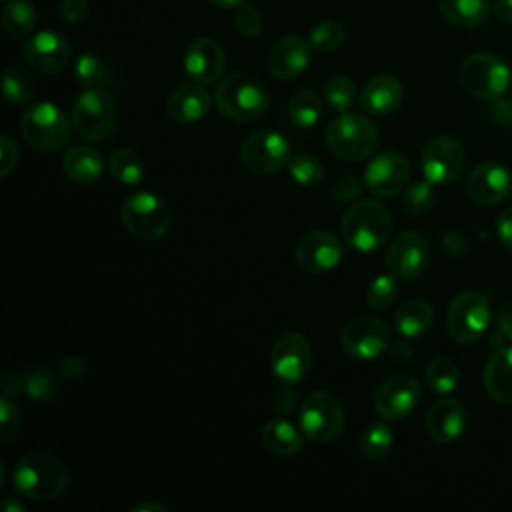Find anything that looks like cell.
Instances as JSON below:
<instances>
[{"instance_id":"obj_1","label":"cell","mask_w":512,"mask_h":512,"mask_svg":"<svg viewBox=\"0 0 512 512\" xmlns=\"http://www.w3.org/2000/svg\"><path fill=\"white\" fill-rule=\"evenodd\" d=\"M12 484L18 494L46 502L58 498L66 490L68 470L54 454L34 450L16 462L12 470Z\"/></svg>"},{"instance_id":"obj_2","label":"cell","mask_w":512,"mask_h":512,"mask_svg":"<svg viewBox=\"0 0 512 512\" xmlns=\"http://www.w3.org/2000/svg\"><path fill=\"white\" fill-rule=\"evenodd\" d=\"M392 226L394 220L390 210L374 198H364L344 212L340 234L350 248L358 252H374L390 238Z\"/></svg>"},{"instance_id":"obj_3","label":"cell","mask_w":512,"mask_h":512,"mask_svg":"<svg viewBox=\"0 0 512 512\" xmlns=\"http://www.w3.org/2000/svg\"><path fill=\"white\" fill-rule=\"evenodd\" d=\"M214 102L226 118L236 122H252L266 112L268 90L258 78L246 72H234L216 84Z\"/></svg>"},{"instance_id":"obj_4","label":"cell","mask_w":512,"mask_h":512,"mask_svg":"<svg viewBox=\"0 0 512 512\" xmlns=\"http://www.w3.org/2000/svg\"><path fill=\"white\" fill-rule=\"evenodd\" d=\"M122 224L136 240L156 242L172 228L170 206L150 190L130 192L122 202Z\"/></svg>"},{"instance_id":"obj_5","label":"cell","mask_w":512,"mask_h":512,"mask_svg":"<svg viewBox=\"0 0 512 512\" xmlns=\"http://www.w3.org/2000/svg\"><path fill=\"white\" fill-rule=\"evenodd\" d=\"M326 148L342 160H362L370 156L380 142L378 128L358 112H340L326 128Z\"/></svg>"},{"instance_id":"obj_6","label":"cell","mask_w":512,"mask_h":512,"mask_svg":"<svg viewBox=\"0 0 512 512\" xmlns=\"http://www.w3.org/2000/svg\"><path fill=\"white\" fill-rule=\"evenodd\" d=\"M118 124V104L106 88H86L72 106V128L84 140L108 138Z\"/></svg>"},{"instance_id":"obj_7","label":"cell","mask_w":512,"mask_h":512,"mask_svg":"<svg viewBox=\"0 0 512 512\" xmlns=\"http://www.w3.org/2000/svg\"><path fill=\"white\" fill-rule=\"evenodd\" d=\"M344 408L328 390L310 392L298 410V424L304 438L312 444H326L340 436L344 428Z\"/></svg>"},{"instance_id":"obj_8","label":"cell","mask_w":512,"mask_h":512,"mask_svg":"<svg viewBox=\"0 0 512 512\" xmlns=\"http://www.w3.org/2000/svg\"><path fill=\"white\" fill-rule=\"evenodd\" d=\"M22 138L36 150L54 152L68 144L70 122L52 102H36L28 106L20 118Z\"/></svg>"},{"instance_id":"obj_9","label":"cell","mask_w":512,"mask_h":512,"mask_svg":"<svg viewBox=\"0 0 512 512\" xmlns=\"http://www.w3.org/2000/svg\"><path fill=\"white\" fill-rule=\"evenodd\" d=\"M512 80L506 62L490 52H474L460 66L462 88L480 100H494L502 96Z\"/></svg>"},{"instance_id":"obj_10","label":"cell","mask_w":512,"mask_h":512,"mask_svg":"<svg viewBox=\"0 0 512 512\" xmlns=\"http://www.w3.org/2000/svg\"><path fill=\"white\" fill-rule=\"evenodd\" d=\"M392 342L390 326L378 316L360 314L348 320L340 332V346L354 360H374Z\"/></svg>"},{"instance_id":"obj_11","label":"cell","mask_w":512,"mask_h":512,"mask_svg":"<svg viewBox=\"0 0 512 512\" xmlns=\"http://www.w3.org/2000/svg\"><path fill=\"white\" fill-rule=\"evenodd\" d=\"M490 324V304L480 292H460L452 298L446 312V326L454 340L462 344L476 342Z\"/></svg>"},{"instance_id":"obj_12","label":"cell","mask_w":512,"mask_h":512,"mask_svg":"<svg viewBox=\"0 0 512 512\" xmlns=\"http://www.w3.org/2000/svg\"><path fill=\"white\" fill-rule=\"evenodd\" d=\"M240 160L252 174L268 176L288 164L290 144L280 132L258 130L244 138L240 146Z\"/></svg>"},{"instance_id":"obj_13","label":"cell","mask_w":512,"mask_h":512,"mask_svg":"<svg viewBox=\"0 0 512 512\" xmlns=\"http://www.w3.org/2000/svg\"><path fill=\"white\" fill-rule=\"evenodd\" d=\"M312 346L298 332L282 334L270 348L268 366L280 384H298L310 370Z\"/></svg>"},{"instance_id":"obj_14","label":"cell","mask_w":512,"mask_h":512,"mask_svg":"<svg viewBox=\"0 0 512 512\" xmlns=\"http://www.w3.org/2000/svg\"><path fill=\"white\" fill-rule=\"evenodd\" d=\"M430 264V246L426 238L414 230H404L394 236L386 252L388 272L398 280L420 278Z\"/></svg>"},{"instance_id":"obj_15","label":"cell","mask_w":512,"mask_h":512,"mask_svg":"<svg viewBox=\"0 0 512 512\" xmlns=\"http://www.w3.org/2000/svg\"><path fill=\"white\" fill-rule=\"evenodd\" d=\"M464 160L466 156L458 140L450 136H436L422 148L420 168L426 180L444 186L460 176Z\"/></svg>"},{"instance_id":"obj_16","label":"cell","mask_w":512,"mask_h":512,"mask_svg":"<svg viewBox=\"0 0 512 512\" xmlns=\"http://www.w3.org/2000/svg\"><path fill=\"white\" fill-rule=\"evenodd\" d=\"M410 172L412 166L404 154L386 150L368 162L364 170V184L374 196L392 198L406 188Z\"/></svg>"},{"instance_id":"obj_17","label":"cell","mask_w":512,"mask_h":512,"mask_svg":"<svg viewBox=\"0 0 512 512\" xmlns=\"http://www.w3.org/2000/svg\"><path fill=\"white\" fill-rule=\"evenodd\" d=\"M420 400V384L408 374L386 378L374 392V408L384 420L406 418Z\"/></svg>"},{"instance_id":"obj_18","label":"cell","mask_w":512,"mask_h":512,"mask_svg":"<svg viewBox=\"0 0 512 512\" xmlns=\"http://www.w3.org/2000/svg\"><path fill=\"white\" fill-rule=\"evenodd\" d=\"M296 260L310 274L330 272L342 260V244L328 230H310L296 244Z\"/></svg>"},{"instance_id":"obj_19","label":"cell","mask_w":512,"mask_h":512,"mask_svg":"<svg viewBox=\"0 0 512 512\" xmlns=\"http://www.w3.org/2000/svg\"><path fill=\"white\" fill-rule=\"evenodd\" d=\"M512 176L510 170L500 162H482L478 164L468 180H466V194L472 202L480 206H496L506 200L510 192Z\"/></svg>"},{"instance_id":"obj_20","label":"cell","mask_w":512,"mask_h":512,"mask_svg":"<svg viewBox=\"0 0 512 512\" xmlns=\"http://www.w3.org/2000/svg\"><path fill=\"white\" fill-rule=\"evenodd\" d=\"M312 46L296 34L280 38L268 54V72L278 80L298 78L310 64Z\"/></svg>"},{"instance_id":"obj_21","label":"cell","mask_w":512,"mask_h":512,"mask_svg":"<svg viewBox=\"0 0 512 512\" xmlns=\"http://www.w3.org/2000/svg\"><path fill=\"white\" fill-rule=\"evenodd\" d=\"M226 66L224 48L212 38H196L184 54V70L198 84L216 82Z\"/></svg>"},{"instance_id":"obj_22","label":"cell","mask_w":512,"mask_h":512,"mask_svg":"<svg viewBox=\"0 0 512 512\" xmlns=\"http://www.w3.org/2000/svg\"><path fill=\"white\" fill-rule=\"evenodd\" d=\"M26 62L40 74H56L70 60V46L64 36L52 30L34 34L24 48Z\"/></svg>"},{"instance_id":"obj_23","label":"cell","mask_w":512,"mask_h":512,"mask_svg":"<svg viewBox=\"0 0 512 512\" xmlns=\"http://www.w3.org/2000/svg\"><path fill=\"white\" fill-rule=\"evenodd\" d=\"M426 432L440 444L454 442L466 430V410L454 398L436 400L424 418Z\"/></svg>"},{"instance_id":"obj_24","label":"cell","mask_w":512,"mask_h":512,"mask_svg":"<svg viewBox=\"0 0 512 512\" xmlns=\"http://www.w3.org/2000/svg\"><path fill=\"white\" fill-rule=\"evenodd\" d=\"M404 98V88L398 78L390 74H378L370 78L362 92H360V104L368 114L384 116L394 112Z\"/></svg>"},{"instance_id":"obj_25","label":"cell","mask_w":512,"mask_h":512,"mask_svg":"<svg viewBox=\"0 0 512 512\" xmlns=\"http://www.w3.org/2000/svg\"><path fill=\"white\" fill-rule=\"evenodd\" d=\"M208 110H210V96L198 82L178 86L166 100L168 116L180 124L198 122L208 114Z\"/></svg>"},{"instance_id":"obj_26","label":"cell","mask_w":512,"mask_h":512,"mask_svg":"<svg viewBox=\"0 0 512 512\" xmlns=\"http://www.w3.org/2000/svg\"><path fill=\"white\" fill-rule=\"evenodd\" d=\"M484 390L498 404H512V346L492 352L484 366Z\"/></svg>"},{"instance_id":"obj_27","label":"cell","mask_w":512,"mask_h":512,"mask_svg":"<svg viewBox=\"0 0 512 512\" xmlns=\"http://www.w3.org/2000/svg\"><path fill=\"white\" fill-rule=\"evenodd\" d=\"M302 430L286 418H272L260 430L262 446L274 456H294L304 448Z\"/></svg>"},{"instance_id":"obj_28","label":"cell","mask_w":512,"mask_h":512,"mask_svg":"<svg viewBox=\"0 0 512 512\" xmlns=\"http://www.w3.org/2000/svg\"><path fill=\"white\" fill-rule=\"evenodd\" d=\"M64 174L76 184H92L104 172V158L92 146H72L62 158Z\"/></svg>"},{"instance_id":"obj_29","label":"cell","mask_w":512,"mask_h":512,"mask_svg":"<svg viewBox=\"0 0 512 512\" xmlns=\"http://www.w3.org/2000/svg\"><path fill=\"white\" fill-rule=\"evenodd\" d=\"M434 322L432 306L422 298L406 300L398 306L394 314V328L404 338H420L424 336Z\"/></svg>"},{"instance_id":"obj_30","label":"cell","mask_w":512,"mask_h":512,"mask_svg":"<svg viewBox=\"0 0 512 512\" xmlns=\"http://www.w3.org/2000/svg\"><path fill=\"white\" fill-rule=\"evenodd\" d=\"M442 16L458 28H478L490 16V0H438Z\"/></svg>"},{"instance_id":"obj_31","label":"cell","mask_w":512,"mask_h":512,"mask_svg":"<svg viewBox=\"0 0 512 512\" xmlns=\"http://www.w3.org/2000/svg\"><path fill=\"white\" fill-rule=\"evenodd\" d=\"M36 26V8L28 0H12L2 8V28L12 38H26Z\"/></svg>"},{"instance_id":"obj_32","label":"cell","mask_w":512,"mask_h":512,"mask_svg":"<svg viewBox=\"0 0 512 512\" xmlns=\"http://www.w3.org/2000/svg\"><path fill=\"white\" fill-rule=\"evenodd\" d=\"M322 114V100L312 88H300L288 102V116L298 128H312Z\"/></svg>"},{"instance_id":"obj_33","label":"cell","mask_w":512,"mask_h":512,"mask_svg":"<svg viewBox=\"0 0 512 512\" xmlns=\"http://www.w3.org/2000/svg\"><path fill=\"white\" fill-rule=\"evenodd\" d=\"M34 90H36L34 78L24 66H18V64L6 66L2 74V92L8 102L24 104L34 96Z\"/></svg>"},{"instance_id":"obj_34","label":"cell","mask_w":512,"mask_h":512,"mask_svg":"<svg viewBox=\"0 0 512 512\" xmlns=\"http://www.w3.org/2000/svg\"><path fill=\"white\" fill-rule=\"evenodd\" d=\"M108 170L120 184H138L144 176V164L132 148H116L108 158Z\"/></svg>"},{"instance_id":"obj_35","label":"cell","mask_w":512,"mask_h":512,"mask_svg":"<svg viewBox=\"0 0 512 512\" xmlns=\"http://www.w3.org/2000/svg\"><path fill=\"white\" fill-rule=\"evenodd\" d=\"M424 376H426V384L438 394H450L452 390L458 388V382H460V370L456 362H452L446 356L434 358L426 366Z\"/></svg>"},{"instance_id":"obj_36","label":"cell","mask_w":512,"mask_h":512,"mask_svg":"<svg viewBox=\"0 0 512 512\" xmlns=\"http://www.w3.org/2000/svg\"><path fill=\"white\" fill-rule=\"evenodd\" d=\"M392 442H394V436L390 426L384 422H372L360 438V452L366 460L376 462L390 452Z\"/></svg>"},{"instance_id":"obj_37","label":"cell","mask_w":512,"mask_h":512,"mask_svg":"<svg viewBox=\"0 0 512 512\" xmlns=\"http://www.w3.org/2000/svg\"><path fill=\"white\" fill-rule=\"evenodd\" d=\"M74 78L84 88H104L108 84V70L96 54L84 52L76 58Z\"/></svg>"},{"instance_id":"obj_38","label":"cell","mask_w":512,"mask_h":512,"mask_svg":"<svg viewBox=\"0 0 512 512\" xmlns=\"http://www.w3.org/2000/svg\"><path fill=\"white\" fill-rule=\"evenodd\" d=\"M286 168H288L290 178L300 186H314L324 176V166L314 154L290 156Z\"/></svg>"},{"instance_id":"obj_39","label":"cell","mask_w":512,"mask_h":512,"mask_svg":"<svg viewBox=\"0 0 512 512\" xmlns=\"http://www.w3.org/2000/svg\"><path fill=\"white\" fill-rule=\"evenodd\" d=\"M344 26L336 20H324L320 24H316L308 36V42L312 46V50L322 52V54H330L334 52L342 42H344Z\"/></svg>"},{"instance_id":"obj_40","label":"cell","mask_w":512,"mask_h":512,"mask_svg":"<svg viewBox=\"0 0 512 512\" xmlns=\"http://www.w3.org/2000/svg\"><path fill=\"white\" fill-rule=\"evenodd\" d=\"M434 202H436V194L430 180L412 182L402 196V208L412 216L426 214L434 206Z\"/></svg>"},{"instance_id":"obj_41","label":"cell","mask_w":512,"mask_h":512,"mask_svg":"<svg viewBox=\"0 0 512 512\" xmlns=\"http://www.w3.org/2000/svg\"><path fill=\"white\" fill-rule=\"evenodd\" d=\"M396 298H398V278L394 274L376 276L366 290V302L372 310H386L390 304L396 302Z\"/></svg>"},{"instance_id":"obj_42","label":"cell","mask_w":512,"mask_h":512,"mask_svg":"<svg viewBox=\"0 0 512 512\" xmlns=\"http://www.w3.org/2000/svg\"><path fill=\"white\" fill-rule=\"evenodd\" d=\"M324 98L332 110L346 112L356 100V86L348 76H332L324 86Z\"/></svg>"},{"instance_id":"obj_43","label":"cell","mask_w":512,"mask_h":512,"mask_svg":"<svg viewBox=\"0 0 512 512\" xmlns=\"http://www.w3.org/2000/svg\"><path fill=\"white\" fill-rule=\"evenodd\" d=\"M20 428V410L10 396L0 398V444H8Z\"/></svg>"},{"instance_id":"obj_44","label":"cell","mask_w":512,"mask_h":512,"mask_svg":"<svg viewBox=\"0 0 512 512\" xmlns=\"http://www.w3.org/2000/svg\"><path fill=\"white\" fill-rule=\"evenodd\" d=\"M24 390L36 402H44L54 392V380L46 370H34L24 378Z\"/></svg>"},{"instance_id":"obj_45","label":"cell","mask_w":512,"mask_h":512,"mask_svg":"<svg viewBox=\"0 0 512 512\" xmlns=\"http://www.w3.org/2000/svg\"><path fill=\"white\" fill-rule=\"evenodd\" d=\"M234 26L240 34L248 36V38H254L262 32V16L256 8L244 4L240 8H236V14H234Z\"/></svg>"},{"instance_id":"obj_46","label":"cell","mask_w":512,"mask_h":512,"mask_svg":"<svg viewBox=\"0 0 512 512\" xmlns=\"http://www.w3.org/2000/svg\"><path fill=\"white\" fill-rule=\"evenodd\" d=\"M490 344L494 348H502L506 344H512V304H506L500 308L496 316V326L490 338Z\"/></svg>"},{"instance_id":"obj_47","label":"cell","mask_w":512,"mask_h":512,"mask_svg":"<svg viewBox=\"0 0 512 512\" xmlns=\"http://www.w3.org/2000/svg\"><path fill=\"white\" fill-rule=\"evenodd\" d=\"M360 192H362V182L352 174H344L332 184V198L336 202H350L358 198Z\"/></svg>"},{"instance_id":"obj_48","label":"cell","mask_w":512,"mask_h":512,"mask_svg":"<svg viewBox=\"0 0 512 512\" xmlns=\"http://www.w3.org/2000/svg\"><path fill=\"white\" fill-rule=\"evenodd\" d=\"M296 394L290 388V384H280L276 386V390L272 392V408L280 414V416H288L294 412L296 408Z\"/></svg>"},{"instance_id":"obj_49","label":"cell","mask_w":512,"mask_h":512,"mask_svg":"<svg viewBox=\"0 0 512 512\" xmlns=\"http://www.w3.org/2000/svg\"><path fill=\"white\" fill-rule=\"evenodd\" d=\"M0 154H2V160H0V176L6 178L10 176V172L16 168L18 164V146L14 144V140L10 136H2L0 138Z\"/></svg>"},{"instance_id":"obj_50","label":"cell","mask_w":512,"mask_h":512,"mask_svg":"<svg viewBox=\"0 0 512 512\" xmlns=\"http://www.w3.org/2000/svg\"><path fill=\"white\" fill-rule=\"evenodd\" d=\"M490 116L498 126H504V128L512 126V98H506V96L494 98Z\"/></svg>"},{"instance_id":"obj_51","label":"cell","mask_w":512,"mask_h":512,"mask_svg":"<svg viewBox=\"0 0 512 512\" xmlns=\"http://www.w3.org/2000/svg\"><path fill=\"white\" fill-rule=\"evenodd\" d=\"M496 232H498L500 244H502L508 252H512V206H510V208H504V210L498 214Z\"/></svg>"},{"instance_id":"obj_52","label":"cell","mask_w":512,"mask_h":512,"mask_svg":"<svg viewBox=\"0 0 512 512\" xmlns=\"http://www.w3.org/2000/svg\"><path fill=\"white\" fill-rule=\"evenodd\" d=\"M22 390H24V378H20V376H16V374L4 376V380H2V394H4V396L14 398V396L20 394Z\"/></svg>"},{"instance_id":"obj_53","label":"cell","mask_w":512,"mask_h":512,"mask_svg":"<svg viewBox=\"0 0 512 512\" xmlns=\"http://www.w3.org/2000/svg\"><path fill=\"white\" fill-rule=\"evenodd\" d=\"M388 354L394 358V360H400V362H406L412 358V348L404 342V340H396V342H390L388 346Z\"/></svg>"},{"instance_id":"obj_54","label":"cell","mask_w":512,"mask_h":512,"mask_svg":"<svg viewBox=\"0 0 512 512\" xmlns=\"http://www.w3.org/2000/svg\"><path fill=\"white\" fill-rule=\"evenodd\" d=\"M494 12L500 20L512 24V0H498L494 6Z\"/></svg>"},{"instance_id":"obj_55","label":"cell","mask_w":512,"mask_h":512,"mask_svg":"<svg viewBox=\"0 0 512 512\" xmlns=\"http://www.w3.org/2000/svg\"><path fill=\"white\" fill-rule=\"evenodd\" d=\"M130 512H168V508L160 502H154V500H146V502H140L138 506H134Z\"/></svg>"},{"instance_id":"obj_56","label":"cell","mask_w":512,"mask_h":512,"mask_svg":"<svg viewBox=\"0 0 512 512\" xmlns=\"http://www.w3.org/2000/svg\"><path fill=\"white\" fill-rule=\"evenodd\" d=\"M2 510L4 512H24V506H22V502L16 500V496H6L2 500Z\"/></svg>"},{"instance_id":"obj_57","label":"cell","mask_w":512,"mask_h":512,"mask_svg":"<svg viewBox=\"0 0 512 512\" xmlns=\"http://www.w3.org/2000/svg\"><path fill=\"white\" fill-rule=\"evenodd\" d=\"M214 6L218 8H240L244 6L248 0H210Z\"/></svg>"}]
</instances>
